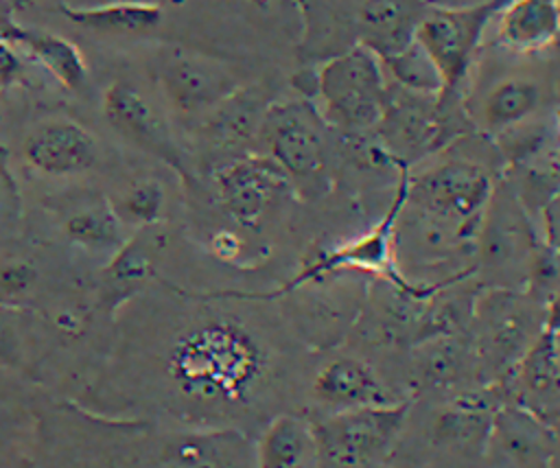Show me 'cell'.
I'll return each mask as SVG.
<instances>
[{
  "label": "cell",
  "instance_id": "obj_9",
  "mask_svg": "<svg viewBox=\"0 0 560 468\" xmlns=\"http://www.w3.org/2000/svg\"><path fill=\"white\" fill-rule=\"evenodd\" d=\"M291 179L269 157H238L217 171V192L223 210L245 227H258Z\"/></svg>",
  "mask_w": 560,
  "mask_h": 468
},
{
  "label": "cell",
  "instance_id": "obj_38",
  "mask_svg": "<svg viewBox=\"0 0 560 468\" xmlns=\"http://www.w3.org/2000/svg\"><path fill=\"white\" fill-rule=\"evenodd\" d=\"M0 120H2V114H0Z\"/></svg>",
  "mask_w": 560,
  "mask_h": 468
},
{
  "label": "cell",
  "instance_id": "obj_27",
  "mask_svg": "<svg viewBox=\"0 0 560 468\" xmlns=\"http://www.w3.org/2000/svg\"><path fill=\"white\" fill-rule=\"evenodd\" d=\"M523 391L529 396H551L560 389L558 332L545 328L516 363Z\"/></svg>",
  "mask_w": 560,
  "mask_h": 468
},
{
  "label": "cell",
  "instance_id": "obj_37",
  "mask_svg": "<svg viewBox=\"0 0 560 468\" xmlns=\"http://www.w3.org/2000/svg\"><path fill=\"white\" fill-rule=\"evenodd\" d=\"M20 4H37V2H44V0H18Z\"/></svg>",
  "mask_w": 560,
  "mask_h": 468
},
{
  "label": "cell",
  "instance_id": "obj_12",
  "mask_svg": "<svg viewBox=\"0 0 560 468\" xmlns=\"http://www.w3.org/2000/svg\"><path fill=\"white\" fill-rule=\"evenodd\" d=\"M405 199H407V175H402L389 210L368 234L332 249L330 254H326L324 258L306 267L304 273L291 282V286L337 269H361V271L378 273L389 282L398 284L400 289H409V284L396 271V265H394V230H396V219L400 214Z\"/></svg>",
  "mask_w": 560,
  "mask_h": 468
},
{
  "label": "cell",
  "instance_id": "obj_25",
  "mask_svg": "<svg viewBox=\"0 0 560 468\" xmlns=\"http://www.w3.org/2000/svg\"><path fill=\"white\" fill-rule=\"evenodd\" d=\"M381 61H383L387 81L392 85H398L416 94H427V96L446 94L442 72L438 70L435 61L429 57V52L420 46L418 39L405 50Z\"/></svg>",
  "mask_w": 560,
  "mask_h": 468
},
{
  "label": "cell",
  "instance_id": "obj_24",
  "mask_svg": "<svg viewBox=\"0 0 560 468\" xmlns=\"http://www.w3.org/2000/svg\"><path fill=\"white\" fill-rule=\"evenodd\" d=\"M267 107L254 87L234 90L212 109L210 131L221 144H238L258 136Z\"/></svg>",
  "mask_w": 560,
  "mask_h": 468
},
{
  "label": "cell",
  "instance_id": "obj_7",
  "mask_svg": "<svg viewBox=\"0 0 560 468\" xmlns=\"http://www.w3.org/2000/svg\"><path fill=\"white\" fill-rule=\"evenodd\" d=\"M527 210L512 190L494 188L477 232V256L492 286L525 289L536 241Z\"/></svg>",
  "mask_w": 560,
  "mask_h": 468
},
{
  "label": "cell",
  "instance_id": "obj_6",
  "mask_svg": "<svg viewBox=\"0 0 560 468\" xmlns=\"http://www.w3.org/2000/svg\"><path fill=\"white\" fill-rule=\"evenodd\" d=\"M267 155L295 184H322L326 171V118L308 101L267 107L258 129Z\"/></svg>",
  "mask_w": 560,
  "mask_h": 468
},
{
  "label": "cell",
  "instance_id": "obj_34",
  "mask_svg": "<svg viewBox=\"0 0 560 468\" xmlns=\"http://www.w3.org/2000/svg\"><path fill=\"white\" fill-rule=\"evenodd\" d=\"M545 328L560 332V289L545 304Z\"/></svg>",
  "mask_w": 560,
  "mask_h": 468
},
{
  "label": "cell",
  "instance_id": "obj_23",
  "mask_svg": "<svg viewBox=\"0 0 560 468\" xmlns=\"http://www.w3.org/2000/svg\"><path fill=\"white\" fill-rule=\"evenodd\" d=\"M315 446L313 431L295 416H278L258 440L256 468H298Z\"/></svg>",
  "mask_w": 560,
  "mask_h": 468
},
{
  "label": "cell",
  "instance_id": "obj_22",
  "mask_svg": "<svg viewBox=\"0 0 560 468\" xmlns=\"http://www.w3.org/2000/svg\"><path fill=\"white\" fill-rule=\"evenodd\" d=\"M61 13L77 26L98 31V33H147L155 28L162 20V9L155 2L120 0L96 7H61Z\"/></svg>",
  "mask_w": 560,
  "mask_h": 468
},
{
  "label": "cell",
  "instance_id": "obj_32",
  "mask_svg": "<svg viewBox=\"0 0 560 468\" xmlns=\"http://www.w3.org/2000/svg\"><path fill=\"white\" fill-rule=\"evenodd\" d=\"M33 280V271L26 265H9L0 269V286L4 291H22Z\"/></svg>",
  "mask_w": 560,
  "mask_h": 468
},
{
  "label": "cell",
  "instance_id": "obj_10",
  "mask_svg": "<svg viewBox=\"0 0 560 468\" xmlns=\"http://www.w3.org/2000/svg\"><path fill=\"white\" fill-rule=\"evenodd\" d=\"M442 96L416 94L389 83L387 103L376 129L392 155L398 160H418L438 147L444 129L440 112Z\"/></svg>",
  "mask_w": 560,
  "mask_h": 468
},
{
  "label": "cell",
  "instance_id": "obj_35",
  "mask_svg": "<svg viewBox=\"0 0 560 468\" xmlns=\"http://www.w3.org/2000/svg\"><path fill=\"white\" fill-rule=\"evenodd\" d=\"M553 133H556V140H558V144H560V107H558L556 114H553Z\"/></svg>",
  "mask_w": 560,
  "mask_h": 468
},
{
  "label": "cell",
  "instance_id": "obj_33",
  "mask_svg": "<svg viewBox=\"0 0 560 468\" xmlns=\"http://www.w3.org/2000/svg\"><path fill=\"white\" fill-rule=\"evenodd\" d=\"M501 0H427L433 9H448V11H470V9H483L499 4Z\"/></svg>",
  "mask_w": 560,
  "mask_h": 468
},
{
  "label": "cell",
  "instance_id": "obj_15",
  "mask_svg": "<svg viewBox=\"0 0 560 468\" xmlns=\"http://www.w3.org/2000/svg\"><path fill=\"white\" fill-rule=\"evenodd\" d=\"M494 42L514 55H534L560 37L558 0H503L492 15Z\"/></svg>",
  "mask_w": 560,
  "mask_h": 468
},
{
  "label": "cell",
  "instance_id": "obj_39",
  "mask_svg": "<svg viewBox=\"0 0 560 468\" xmlns=\"http://www.w3.org/2000/svg\"><path fill=\"white\" fill-rule=\"evenodd\" d=\"M558 339H560V332H558Z\"/></svg>",
  "mask_w": 560,
  "mask_h": 468
},
{
  "label": "cell",
  "instance_id": "obj_18",
  "mask_svg": "<svg viewBox=\"0 0 560 468\" xmlns=\"http://www.w3.org/2000/svg\"><path fill=\"white\" fill-rule=\"evenodd\" d=\"M542 105V87L534 77L505 74L494 79L479 96L475 120L492 136H499L529 118Z\"/></svg>",
  "mask_w": 560,
  "mask_h": 468
},
{
  "label": "cell",
  "instance_id": "obj_1",
  "mask_svg": "<svg viewBox=\"0 0 560 468\" xmlns=\"http://www.w3.org/2000/svg\"><path fill=\"white\" fill-rule=\"evenodd\" d=\"M262 370L252 335L234 321L212 319L188 330L171 352L168 372L179 391L199 402L241 400Z\"/></svg>",
  "mask_w": 560,
  "mask_h": 468
},
{
  "label": "cell",
  "instance_id": "obj_5",
  "mask_svg": "<svg viewBox=\"0 0 560 468\" xmlns=\"http://www.w3.org/2000/svg\"><path fill=\"white\" fill-rule=\"evenodd\" d=\"M494 188L490 173L479 162L446 157L416 179L407 177V203L477 234Z\"/></svg>",
  "mask_w": 560,
  "mask_h": 468
},
{
  "label": "cell",
  "instance_id": "obj_21",
  "mask_svg": "<svg viewBox=\"0 0 560 468\" xmlns=\"http://www.w3.org/2000/svg\"><path fill=\"white\" fill-rule=\"evenodd\" d=\"M492 431L497 433L503 451L521 468H545L549 457V433L545 424L529 413V409L508 407L494 413Z\"/></svg>",
  "mask_w": 560,
  "mask_h": 468
},
{
  "label": "cell",
  "instance_id": "obj_4",
  "mask_svg": "<svg viewBox=\"0 0 560 468\" xmlns=\"http://www.w3.org/2000/svg\"><path fill=\"white\" fill-rule=\"evenodd\" d=\"M545 330V306L521 289L490 286L472 308V335L488 372L514 367Z\"/></svg>",
  "mask_w": 560,
  "mask_h": 468
},
{
  "label": "cell",
  "instance_id": "obj_13",
  "mask_svg": "<svg viewBox=\"0 0 560 468\" xmlns=\"http://www.w3.org/2000/svg\"><path fill=\"white\" fill-rule=\"evenodd\" d=\"M22 155L35 171L66 177L90 171L98 160V144L79 122L52 118L39 122L26 133Z\"/></svg>",
  "mask_w": 560,
  "mask_h": 468
},
{
  "label": "cell",
  "instance_id": "obj_28",
  "mask_svg": "<svg viewBox=\"0 0 560 468\" xmlns=\"http://www.w3.org/2000/svg\"><path fill=\"white\" fill-rule=\"evenodd\" d=\"M164 206V190L155 179L133 182L118 201V217L133 223H153Z\"/></svg>",
  "mask_w": 560,
  "mask_h": 468
},
{
  "label": "cell",
  "instance_id": "obj_17",
  "mask_svg": "<svg viewBox=\"0 0 560 468\" xmlns=\"http://www.w3.org/2000/svg\"><path fill=\"white\" fill-rule=\"evenodd\" d=\"M313 396L335 411L394 402L372 365L354 356L328 361L313 381Z\"/></svg>",
  "mask_w": 560,
  "mask_h": 468
},
{
  "label": "cell",
  "instance_id": "obj_20",
  "mask_svg": "<svg viewBox=\"0 0 560 468\" xmlns=\"http://www.w3.org/2000/svg\"><path fill=\"white\" fill-rule=\"evenodd\" d=\"M512 192L521 206L527 214H540L560 190V144L556 133L553 140H547L529 155L512 162Z\"/></svg>",
  "mask_w": 560,
  "mask_h": 468
},
{
  "label": "cell",
  "instance_id": "obj_11",
  "mask_svg": "<svg viewBox=\"0 0 560 468\" xmlns=\"http://www.w3.org/2000/svg\"><path fill=\"white\" fill-rule=\"evenodd\" d=\"M103 116L112 129L136 147L168 162L186 175L184 157L153 103L129 81H114L103 94Z\"/></svg>",
  "mask_w": 560,
  "mask_h": 468
},
{
  "label": "cell",
  "instance_id": "obj_19",
  "mask_svg": "<svg viewBox=\"0 0 560 468\" xmlns=\"http://www.w3.org/2000/svg\"><path fill=\"white\" fill-rule=\"evenodd\" d=\"M0 33L28 59L46 68L68 90H81L85 85L88 66L83 55L66 37L22 24H7Z\"/></svg>",
  "mask_w": 560,
  "mask_h": 468
},
{
  "label": "cell",
  "instance_id": "obj_36",
  "mask_svg": "<svg viewBox=\"0 0 560 468\" xmlns=\"http://www.w3.org/2000/svg\"><path fill=\"white\" fill-rule=\"evenodd\" d=\"M4 348H7V332L0 326V350H4Z\"/></svg>",
  "mask_w": 560,
  "mask_h": 468
},
{
  "label": "cell",
  "instance_id": "obj_26",
  "mask_svg": "<svg viewBox=\"0 0 560 468\" xmlns=\"http://www.w3.org/2000/svg\"><path fill=\"white\" fill-rule=\"evenodd\" d=\"M66 234L79 247L90 251L120 249L122 245V219L116 208L107 203L85 206L66 219Z\"/></svg>",
  "mask_w": 560,
  "mask_h": 468
},
{
  "label": "cell",
  "instance_id": "obj_8",
  "mask_svg": "<svg viewBox=\"0 0 560 468\" xmlns=\"http://www.w3.org/2000/svg\"><path fill=\"white\" fill-rule=\"evenodd\" d=\"M499 4L470 11H448L429 7L416 39L442 72L446 92L455 90L459 81L468 74L472 57Z\"/></svg>",
  "mask_w": 560,
  "mask_h": 468
},
{
  "label": "cell",
  "instance_id": "obj_14",
  "mask_svg": "<svg viewBox=\"0 0 560 468\" xmlns=\"http://www.w3.org/2000/svg\"><path fill=\"white\" fill-rule=\"evenodd\" d=\"M160 77L168 103L182 114L212 112L238 90L232 74L203 55H173L164 61Z\"/></svg>",
  "mask_w": 560,
  "mask_h": 468
},
{
  "label": "cell",
  "instance_id": "obj_2",
  "mask_svg": "<svg viewBox=\"0 0 560 468\" xmlns=\"http://www.w3.org/2000/svg\"><path fill=\"white\" fill-rule=\"evenodd\" d=\"M387 87L381 57L363 44L328 59L315 77L322 116L343 131L376 127L387 103Z\"/></svg>",
  "mask_w": 560,
  "mask_h": 468
},
{
  "label": "cell",
  "instance_id": "obj_29",
  "mask_svg": "<svg viewBox=\"0 0 560 468\" xmlns=\"http://www.w3.org/2000/svg\"><path fill=\"white\" fill-rule=\"evenodd\" d=\"M164 468H221V466L208 446L199 442H190V444L177 446Z\"/></svg>",
  "mask_w": 560,
  "mask_h": 468
},
{
  "label": "cell",
  "instance_id": "obj_31",
  "mask_svg": "<svg viewBox=\"0 0 560 468\" xmlns=\"http://www.w3.org/2000/svg\"><path fill=\"white\" fill-rule=\"evenodd\" d=\"M22 72V59L18 48L0 33V83H11Z\"/></svg>",
  "mask_w": 560,
  "mask_h": 468
},
{
  "label": "cell",
  "instance_id": "obj_3",
  "mask_svg": "<svg viewBox=\"0 0 560 468\" xmlns=\"http://www.w3.org/2000/svg\"><path fill=\"white\" fill-rule=\"evenodd\" d=\"M409 400L337 409L319 420L313 442L319 455L343 468H365L389 455L409 418Z\"/></svg>",
  "mask_w": 560,
  "mask_h": 468
},
{
  "label": "cell",
  "instance_id": "obj_16",
  "mask_svg": "<svg viewBox=\"0 0 560 468\" xmlns=\"http://www.w3.org/2000/svg\"><path fill=\"white\" fill-rule=\"evenodd\" d=\"M427 11V0H363L359 44L387 59L416 42Z\"/></svg>",
  "mask_w": 560,
  "mask_h": 468
},
{
  "label": "cell",
  "instance_id": "obj_30",
  "mask_svg": "<svg viewBox=\"0 0 560 468\" xmlns=\"http://www.w3.org/2000/svg\"><path fill=\"white\" fill-rule=\"evenodd\" d=\"M540 221H542L545 243L560 251V190L556 192V197L540 212Z\"/></svg>",
  "mask_w": 560,
  "mask_h": 468
}]
</instances>
